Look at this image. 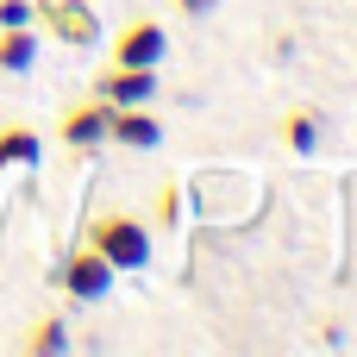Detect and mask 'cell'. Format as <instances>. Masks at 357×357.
Here are the masks:
<instances>
[{
    "mask_svg": "<svg viewBox=\"0 0 357 357\" xmlns=\"http://www.w3.org/2000/svg\"><path fill=\"white\" fill-rule=\"evenodd\" d=\"M163 56H169V25H163V19L138 13V19H126V25L113 31V63H132V69H163Z\"/></svg>",
    "mask_w": 357,
    "mask_h": 357,
    "instance_id": "obj_2",
    "label": "cell"
},
{
    "mask_svg": "<svg viewBox=\"0 0 357 357\" xmlns=\"http://www.w3.org/2000/svg\"><path fill=\"white\" fill-rule=\"evenodd\" d=\"M107 138L126 144V151H157V144H163V119H157L151 107H113Z\"/></svg>",
    "mask_w": 357,
    "mask_h": 357,
    "instance_id": "obj_7",
    "label": "cell"
},
{
    "mask_svg": "<svg viewBox=\"0 0 357 357\" xmlns=\"http://www.w3.org/2000/svg\"><path fill=\"white\" fill-rule=\"evenodd\" d=\"M0 25H31V0H0Z\"/></svg>",
    "mask_w": 357,
    "mask_h": 357,
    "instance_id": "obj_12",
    "label": "cell"
},
{
    "mask_svg": "<svg viewBox=\"0 0 357 357\" xmlns=\"http://www.w3.org/2000/svg\"><path fill=\"white\" fill-rule=\"evenodd\" d=\"M176 13H195L201 19V13H213V0H176Z\"/></svg>",
    "mask_w": 357,
    "mask_h": 357,
    "instance_id": "obj_13",
    "label": "cell"
},
{
    "mask_svg": "<svg viewBox=\"0 0 357 357\" xmlns=\"http://www.w3.org/2000/svg\"><path fill=\"white\" fill-rule=\"evenodd\" d=\"M38 157H44V138L31 132V126H0V169H38Z\"/></svg>",
    "mask_w": 357,
    "mask_h": 357,
    "instance_id": "obj_10",
    "label": "cell"
},
{
    "mask_svg": "<svg viewBox=\"0 0 357 357\" xmlns=\"http://www.w3.org/2000/svg\"><path fill=\"white\" fill-rule=\"evenodd\" d=\"M276 132H282V151H289V157H314V151L326 144V119H320L314 107H289V113L276 119Z\"/></svg>",
    "mask_w": 357,
    "mask_h": 357,
    "instance_id": "obj_8",
    "label": "cell"
},
{
    "mask_svg": "<svg viewBox=\"0 0 357 357\" xmlns=\"http://www.w3.org/2000/svg\"><path fill=\"white\" fill-rule=\"evenodd\" d=\"M94 94H100L107 107H151V94H157V69L107 63V69L94 75Z\"/></svg>",
    "mask_w": 357,
    "mask_h": 357,
    "instance_id": "obj_5",
    "label": "cell"
},
{
    "mask_svg": "<svg viewBox=\"0 0 357 357\" xmlns=\"http://www.w3.org/2000/svg\"><path fill=\"white\" fill-rule=\"evenodd\" d=\"M25 351H31V357H56V351H69V326H63L56 314H44V320L25 333Z\"/></svg>",
    "mask_w": 357,
    "mask_h": 357,
    "instance_id": "obj_11",
    "label": "cell"
},
{
    "mask_svg": "<svg viewBox=\"0 0 357 357\" xmlns=\"http://www.w3.org/2000/svg\"><path fill=\"white\" fill-rule=\"evenodd\" d=\"M31 25H44L56 44H75V50L100 38V19L88 0H31Z\"/></svg>",
    "mask_w": 357,
    "mask_h": 357,
    "instance_id": "obj_3",
    "label": "cell"
},
{
    "mask_svg": "<svg viewBox=\"0 0 357 357\" xmlns=\"http://www.w3.org/2000/svg\"><path fill=\"white\" fill-rule=\"evenodd\" d=\"M38 63V25H0V75H25Z\"/></svg>",
    "mask_w": 357,
    "mask_h": 357,
    "instance_id": "obj_9",
    "label": "cell"
},
{
    "mask_svg": "<svg viewBox=\"0 0 357 357\" xmlns=\"http://www.w3.org/2000/svg\"><path fill=\"white\" fill-rule=\"evenodd\" d=\"M113 276H119V270H113V264H107V257H100L88 238H82V245L63 257V270H56L63 295H75V301H100V295L113 289Z\"/></svg>",
    "mask_w": 357,
    "mask_h": 357,
    "instance_id": "obj_4",
    "label": "cell"
},
{
    "mask_svg": "<svg viewBox=\"0 0 357 357\" xmlns=\"http://www.w3.org/2000/svg\"><path fill=\"white\" fill-rule=\"evenodd\" d=\"M88 245L113 264V270H144L151 264V226L138 220V213H94L88 220Z\"/></svg>",
    "mask_w": 357,
    "mask_h": 357,
    "instance_id": "obj_1",
    "label": "cell"
},
{
    "mask_svg": "<svg viewBox=\"0 0 357 357\" xmlns=\"http://www.w3.org/2000/svg\"><path fill=\"white\" fill-rule=\"evenodd\" d=\"M107 119H113V107H107L100 94H88L82 107H69V113H63L56 138H63L69 151H100V144H107Z\"/></svg>",
    "mask_w": 357,
    "mask_h": 357,
    "instance_id": "obj_6",
    "label": "cell"
}]
</instances>
